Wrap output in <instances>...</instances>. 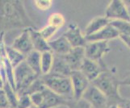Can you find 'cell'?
Wrapping results in <instances>:
<instances>
[{
    "instance_id": "cell-1",
    "label": "cell",
    "mask_w": 130,
    "mask_h": 108,
    "mask_svg": "<svg viewBox=\"0 0 130 108\" xmlns=\"http://www.w3.org/2000/svg\"><path fill=\"white\" fill-rule=\"evenodd\" d=\"M36 28L35 24L27 14L22 1H1V28Z\"/></svg>"
},
{
    "instance_id": "cell-2",
    "label": "cell",
    "mask_w": 130,
    "mask_h": 108,
    "mask_svg": "<svg viewBox=\"0 0 130 108\" xmlns=\"http://www.w3.org/2000/svg\"><path fill=\"white\" fill-rule=\"evenodd\" d=\"M91 83L105 94L108 98L109 105L118 104L124 99L119 92L120 81L110 69L104 71Z\"/></svg>"
},
{
    "instance_id": "cell-3",
    "label": "cell",
    "mask_w": 130,
    "mask_h": 108,
    "mask_svg": "<svg viewBox=\"0 0 130 108\" xmlns=\"http://www.w3.org/2000/svg\"><path fill=\"white\" fill-rule=\"evenodd\" d=\"M45 86L67 100L74 99L72 83L70 77L48 74L41 76Z\"/></svg>"
},
{
    "instance_id": "cell-4",
    "label": "cell",
    "mask_w": 130,
    "mask_h": 108,
    "mask_svg": "<svg viewBox=\"0 0 130 108\" xmlns=\"http://www.w3.org/2000/svg\"><path fill=\"white\" fill-rule=\"evenodd\" d=\"M14 78L15 91L18 95H21L39 76L35 74L24 61L14 69Z\"/></svg>"
},
{
    "instance_id": "cell-5",
    "label": "cell",
    "mask_w": 130,
    "mask_h": 108,
    "mask_svg": "<svg viewBox=\"0 0 130 108\" xmlns=\"http://www.w3.org/2000/svg\"><path fill=\"white\" fill-rule=\"evenodd\" d=\"M105 17L110 21L120 20L130 22V16L126 3L121 0H112L105 10Z\"/></svg>"
},
{
    "instance_id": "cell-6",
    "label": "cell",
    "mask_w": 130,
    "mask_h": 108,
    "mask_svg": "<svg viewBox=\"0 0 130 108\" xmlns=\"http://www.w3.org/2000/svg\"><path fill=\"white\" fill-rule=\"evenodd\" d=\"M82 98L88 102L94 108H108L109 106L108 98L91 82Z\"/></svg>"
},
{
    "instance_id": "cell-7",
    "label": "cell",
    "mask_w": 130,
    "mask_h": 108,
    "mask_svg": "<svg viewBox=\"0 0 130 108\" xmlns=\"http://www.w3.org/2000/svg\"><path fill=\"white\" fill-rule=\"evenodd\" d=\"M84 48L86 58L98 62H101L102 57L111 50L107 41L87 42Z\"/></svg>"
},
{
    "instance_id": "cell-8",
    "label": "cell",
    "mask_w": 130,
    "mask_h": 108,
    "mask_svg": "<svg viewBox=\"0 0 130 108\" xmlns=\"http://www.w3.org/2000/svg\"><path fill=\"white\" fill-rule=\"evenodd\" d=\"M70 78L71 80V83H72L74 99H81L85 91H87V89L91 84V82L80 70L73 71Z\"/></svg>"
},
{
    "instance_id": "cell-9",
    "label": "cell",
    "mask_w": 130,
    "mask_h": 108,
    "mask_svg": "<svg viewBox=\"0 0 130 108\" xmlns=\"http://www.w3.org/2000/svg\"><path fill=\"white\" fill-rule=\"evenodd\" d=\"M107 69H107L106 65L102 61L98 62V61L87 59V58H85L81 69H80V71L86 76L87 78L90 82H92L103 72Z\"/></svg>"
},
{
    "instance_id": "cell-10",
    "label": "cell",
    "mask_w": 130,
    "mask_h": 108,
    "mask_svg": "<svg viewBox=\"0 0 130 108\" xmlns=\"http://www.w3.org/2000/svg\"><path fill=\"white\" fill-rule=\"evenodd\" d=\"M63 35L69 41L72 48L85 47L87 43L85 35L82 33L79 27L74 23L69 24Z\"/></svg>"
},
{
    "instance_id": "cell-11",
    "label": "cell",
    "mask_w": 130,
    "mask_h": 108,
    "mask_svg": "<svg viewBox=\"0 0 130 108\" xmlns=\"http://www.w3.org/2000/svg\"><path fill=\"white\" fill-rule=\"evenodd\" d=\"M11 46L16 49L17 51L23 53L25 56H27L29 52L33 51L34 48L32 38H31L29 28L24 29L21 34L18 35L14 40V41H13Z\"/></svg>"
},
{
    "instance_id": "cell-12",
    "label": "cell",
    "mask_w": 130,
    "mask_h": 108,
    "mask_svg": "<svg viewBox=\"0 0 130 108\" xmlns=\"http://www.w3.org/2000/svg\"><path fill=\"white\" fill-rule=\"evenodd\" d=\"M64 57L67 64L70 67L71 70H80L85 58H86V56H85V48H73L66 55L64 56Z\"/></svg>"
},
{
    "instance_id": "cell-13",
    "label": "cell",
    "mask_w": 130,
    "mask_h": 108,
    "mask_svg": "<svg viewBox=\"0 0 130 108\" xmlns=\"http://www.w3.org/2000/svg\"><path fill=\"white\" fill-rule=\"evenodd\" d=\"M119 37V32L116 28L111 24L105 27L104 28L99 31L98 32L87 37V42H96V41H107Z\"/></svg>"
},
{
    "instance_id": "cell-14",
    "label": "cell",
    "mask_w": 130,
    "mask_h": 108,
    "mask_svg": "<svg viewBox=\"0 0 130 108\" xmlns=\"http://www.w3.org/2000/svg\"><path fill=\"white\" fill-rule=\"evenodd\" d=\"M43 93V102L40 108H53L54 106L67 104V102L69 100L62 98L57 94L53 92L49 89L46 88L42 91Z\"/></svg>"
},
{
    "instance_id": "cell-15",
    "label": "cell",
    "mask_w": 130,
    "mask_h": 108,
    "mask_svg": "<svg viewBox=\"0 0 130 108\" xmlns=\"http://www.w3.org/2000/svg\"><path fill=\"white\" fill-rule=\"evenodd\" d=\"M48 44L51 51L55 55L65 56L73 48L63 35L55 40L48 41Z\"/></svg>"
},
{
    "instance_id": "cell-16",
    "label": "cell",
    "mask_w": 130,
    "mask_h": 108,
    "mask_svg": "<svg viewBox=\"0 0 130 108\" xmlns=\"http://www.w3.org/2000/svg\"><path fill=\"white\" fill-rule=\"evenodd\" d=\"M53 55H54V60H53V65L50 74L70 77L73 71L67 64L64 56L55 55V54Z\"/></svg>"
},
{
    "instance_id": "cell-17",
    "label": "cell",
    "mask_w": 130,
    "mask_h": 108,
    "mask_svg": "<svg viewBox=\"0 0 130 108\" xmlns=\"http://www.w3.org/2000/svg\"><path fill=\"white\" fill-rule=\"evenodd\" d=\"M2 42H3V44H1V47L3 48L2 55H4L7 58L13 68L15 69L16 66H18L22 62L25 61L26 58L25 55H24L20 52L17 51L16 49L12 48L11 46H5L3 44V40Z\"/></svg>"
},
{
    "instance_id": "cell-18",
    "label": "cell",
    "mask_w": 130,
    "mask_h": 108,
    "mask_svg": "<svg viewBox=\"0 0 130 108\" xmlns=\"http://www.w3.org/2000/svg\"><path fill=\"white\" fill-rule=\"evenodd\" d=\"M29 31H30L31 38H32L34 50L41 53L44 52L51 51V48L48 44V41H47L42 37L41 34L40 33L39 30H37V28H30Z\"/></svg>"
},
{
    "instance_id": "cell-19",
    "label": "cell",
    "mask_w": 130,
    "mask_h": 108,
    "mask_svg": "<svg viewBox=\"0 0 130 108\" xmlns=\"http://www.w3.org/2000/svg\"><path fill=\"white\" fill-rule=\"evenodd\" d=\"M111 21L108 19H107L105 16H98L94 18L92 20L89 22V24L86 27V28H85L84 31L85 37H87L98 32L99 31L102 30L107 25H109Z\"/></svg>"
},
{
    "instance_id": "cell-20",
    "label": "cell",
    "mask_w": 130,
    "mask_h": 108,
    "mask_svg": "<svg viewBox=\"0 0 130 108\" xmlns=\"http://www.w3.org/2000/svg\"><path fill=\"white\" fill-rule=\"evenodd\" d=\"M25 62L39 77L41 74V52L33 50L26 56Z\"/></svg>"
},
{
    "instance_id": "cell-21",
    "label": "cell",
    "mask_w": 130,
    "mask_h": 108,
    "mask_svg": "<svg viewBox=\"0 0 130 108\" xmlns=\"http://www.w3.org/2000/svg\"><path fill=\"white\" fill-rule=\"evenodd\" d=\"M54 55L52 51H48L41 53V74L47 75L50 74L53 68Z\"/></svg>"
},
{
    "instance_id": "cell-22",
    "label": "cell",
    "mask_w": 130,
    "mask_h": 108,
    "mask_svg": "<svg viewBox=\"0 0 130 108\" xmlns=\"http://www.w3.org/2000/svg\"><path fill=\"white\" fill-rule=\"evenodd\" d=\"M1 89L5 91L9 102H10L11 108H16L18 105V101H19V95H18L17 92L13 89V87L9 84L8 82H4Z\"/></svg>"
},
{
    "instance_id": "cell-23",
    "label": "cell",
    "mask_w": 130,
    "mask_h": 108,
    "mask_svg": "<svg viewBox=\"0 0 130 108\" xmlns=\"http://www.w3.org/2000/svg\"><path fill=\"white\" fill-rule=\"evenodd\" d=\"M48 25H50L56 29H59L66 23V19L64 15L59 12H54L51 14L48 20Z\"/></svg>"
},
{
    "instance_id": "cell-24",
    "label": "cell",
    "mask_w": 130,
    "mask_h": 108,
    "mask_svg": "<svg viewBox=\"0 0 130 108\" xmlns=\"http://www.w3.org/2000/svg\"><path fill=\"white\" fill-rule=\"evenodd\" d=\"M67 105L70 108H93L91 105L83 98L78 100L70 99L67 102Z\"/></svg>"
},
{
    "instance_id": "cell-25",
    "label": "cell",
    "mask_w": 130,
    "mask_h": 108,
    "mask_svg": "<svg viewBox=\"0 0 130 108\" xmlns=\"http://www.w3.org/2000/svg\"><path fill=\"white\" fill-rule=\"evenodd\" d=\"M32 102L31 100V97L28 94H22L19 95V101L16 108H30L32 106Z\"/></svg>"
},
{
    "instance_id": "cell-26",
    "label": "cell",
    "mask_w": 130,
    "mask_h": 108,
    "mask_svg": "<svg viewBox=\"0 0 130 108\" xmlns=\"http://www.w3.org/2000/svg\"><path fill=\"white\" fill-rule=\"evenodd\" d=\"M57 30V29H56L55 28H53V27L48 24L47 26H44V28L40 29L39 31H40V33L41 34L42 37L45 39L47 41H49L50 38L56 33Z\"/></svg>"
},
{
    "instance_id": "cell-27",
    "label": "cell",
    "mask_w": 130,
    "mask_h": 108,
    "mask_svg": "<svg viewBox=\"0 0 130 108\" xmlns=\"http://www.w3.org/2000/svg\"><path fill=\"white\" fill-rule=\"evenodd\" d=\"M34 5L40 11H48L53 6L52 0H36Z\"/></svg>"
},
{
    "instance_id": "cell-28",
    "label": "cell",
    "mask_w": 130,
    "mask_h": 108,
    "mask_svg": "<svg viewBox=\"0 0 130 108\" xmlns=\"http://www.w3.org/2000/svg\"><path fill=\"white\" fill-rule=\"evenodd\" d=\"M0 107L1 108H11V104L5 91L3 89L0 91Z\"/></svg>"
},
{
    "instance_id": "cell-29",
    "label": "cell",
    "mask_w": 130,
    "mask_h": 108,
    "mask_svg": "<svg viewBox=\"0 0 130 108\" xmlns=\"http://www.w3.org/2000/svg\"><path fill=\"white\" fill-rule=\"evenodd\" d=\"M119 38L122 40V42L130 49V35H119Z\"/></svg>"
},
{
    "instance_id": "cell-30",
    "label": "cell",
    "mask_w": 130,
    "mask_h": 108,
    "mask_svg": "<svg viewBox=\"0 0 130 108\" xmlns=\"http://www.w3.org/2000/svg\"><path fill=\"white\" fill-rule=\"evenodd\" d=\"M120 84L122 85H129L130 86V75L120 81Z\"/></svg>"
},
{
    "instance_id": "cell-31",
    "label": "cell",
    "mask_w": 130,
    "mask_h": 108,
    "mask_svg": "<svg viewBox=\"0 0 130 108\" xmlns=\"http://www.w3.org/2000/svg\"><path fill=\"white\" fill-rule=\"evenodd\" d=\"M123 108H130V99H124L120 103Z\"/></svg>"
},
{
    "instance_id": "cell-32",
    "label": "cell",
    "mask_w": 130,
    "mask_h": 108,
    "mask_svg": "<svg viewBox=\"0 0 130 108\" xmlns=\"http://www.w3.org/2000/svg\"><path fill=\"white\" fill-rule=\"evenodd\" d=\"M108 108H123L121 106V105L120 104V103H118V104H111L109 105Z\"/></svg>"
},
{
    "instance_id": "cell-33",
    "label": "cell",
    "mask_w": 130,
    "mask_h": 108,
    "mask_svg": "<svg viewBox=\"0 0 130 108\" xmlns=\"http://www.w3.org/2000/svg\"><path fill=\"white\" fill-rule=\"evenodd\" d=\"M53 108H70L69 106L67 104H62V105H59V106H54Z\"/></svg>"
},
{
    "instance_id": "cell-34",
    "label": "cell",
    "mask_w": 130,
    "mask_h": 108,
    "mask_svg": "<svg viewBox=\"0 0 130 108\" xmlns=\"http://www.w3.org/2000/svg\"><path fill=\"white\" fill-rule=\"evenodd\" d=\"M128 13H129V16H130V6L128 7Z\"/></svg>"
},
{
    "instance_id": "cell-35",
    "label": "cell",
    "mask_w": 130,
    "mask_h": 108,
    "mask_svg": "<svg viewBox=\"0 0 130 108\" xmlns=\"http://www.w3.org/2000/svg\"><path fill=\"white\" fill-rule=\"evenodd\" d=\"M30 108H39V107H37V106H34V105H33L32 106H31Z\"/></svg>"
}]
</instances>
